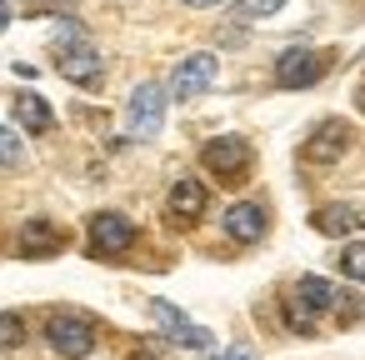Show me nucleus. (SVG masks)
<instances>
[{
    "label": "nucleus",
    "mask_w": 365,
    "mask_h": 360,
    "mask_svg": "<svg viewBox=\"0 0 365 360\" xmlns=\"http://www.w3.org/2000/svg\"><path fill=\"white\" fill-rule=\"evenodd\" d=\"M165 86L160 81H145V86H135V96H130V106H125V130H130V140H155L160 135V125H165Z\"/></svg>",
    "instance_id": "obj_1"
},
{
    "label": "nucleus",
    "mask_w": 365,
    "mask_h": 360,
    "mask_svg": "<svg viewBox=\"0 0 365 360\" xmlns=\"http://www.w3.org/2000/svg\"><path fill=\"white\" fill-rule=\"evenodd\" d=\"M46 340H51V350H56L61 360H86V355L96 350V325H91L86 315L56 310V315L46 320Z\"/></svg>",
    "instance_id": "obj_2"
},
{
    "label": "nucleus",
    "mask_w": 365,
    "mask_h": 360,
    "mask_svg": "<svg viewBox=\"0 0 365 360\" xmlns=\"http://www.w3.org/2000/svg\"><path fill=\"white\" fill-rule=\"evenodd\" d=\"M200 160H205V170H210L215 180L235 185V180L245 175V165H250V140H245V135H215V140H205Z\"/></svg>",
    "instance_id": "obj_3"
},
{
    "label": "nucleus",
    "mask_w": 365,
    "mask_h": 360,
    "mask_svg": "<svg viewBox=\"0 0 365 360\" xmlns=\"http://www.w3.org/2000/svg\"><path fill=\"white\" fill-rule=\"evenodd\" d=\"M320 76H325V56L320 51L290 46V51L275 56V86H285V91H310Z\"/></svg>",
    "instance_id": "obj_4"
},
{
    "label": "nucleus",
    "mask_w": 365,
    "mask_h": 360,
    "mask_svg": "<svg viewBox=\"0 0 365 360\" xmlns=\"http://www.w3.org/2000/svg\"><path fill=\"white\" fill-rule=\"evenodd\" d=\"M215 76H220V61H215L210 51L185 56V61L175 66V76H170V96H175V101H195V96H205V91L215 86Z\"/></svg>",
    "instance_id": "obj_5"
},
{
    "label": "nucleus",
    "mask_w": 365,
    "mask_h": 360,
    "mask_svg": "<svg viewBox=\"0 0 365 360\" xmlns=\"http://www.w3.org/2000/svg\"><path fill=\"white\" fill-rule=\"evenodd\" d=\"M135 245V225H130V215H120V210H101V215H91V250L96 255H125Z\"/></svg>",
    "instance_id": "obj_6"
},
{
    "label": "nucleus",
    "mask_w": 365,
    "mask_h": 360,
    "mask_svg": "<svg viewBox=\"0 0 365 360\" xmlns=\"http://www.w3.org/2000/svg\"><path fill=\"white\" fill-rule=\"evenodd\" d=\"M150 320L165 330V340H175V345H185V350H210V330L195 325L190 315H180L170 300H150Z\"/></svg>",
    "instance_id": "obj_7"
},
{
    "label": "nucleus",
    "mask_w": 365,
    "mask_h": 360,
    "mask_svg": "<svg viewBox=\"0 0 365 360\" xmlns=\"http://www.w3.org/2000/svg\"><path fill=\"white\" fill-rule=\"evenodd\" d=\"M56 71H61L71 86H101V76H106L101 51H96V46H86V41L61 46V51H56Z\"/></svg>",
    "instance_id": "obj_8"
},
{
    "label": "nucleus",
    "mask_w": 365,
    "mask_h": 360,
    "mask_svg": "<svg viewBox=\"0 0 365 360\" xmlns=\"http://www.w3.org/2000/svg\"><path fill=\"white\" fill-rule=\"evenodd\" d=\"M220 225H225V235H230L235 245H255V240L265 235V205H255V200H235V205L220 215Z\"/></svg>",
    "instance_id": "obj_9"
},
{
    "label": "nucleus",
    "mask_w": 365,
    "mask_h": 360,
    "mask_svg": "<svg viewBox=\"0 0 365 360\" xmlns=\"http://www.w3.org/2000/svg\"><path fill=\"white\" fill-rule=\"evenodd\" d=\"M345 150H350V125L325 120V125H320V130L305 140V150H300V155H305L310 165H330V160H340Z\"/></svg>",
    "instance_id": "obj_10"
},
{
    "label": "nucleus",
    "mask_w": 365,
    "mask_h": 360,
    "mask_svg": "<svg viewBox=\"0 0 365 360\" xmlns=\"http://www.w3.org/2000/svg\"><path fill=\"white\" fill-rule=\"evenodd\" d=\"M61 245H66V230H61L56 220H46V215H31V220L21 225V255L46 260V255H56Z\"/></svg>",
    "instance_id": "obj_11"
},
{
    "label": "nucleus",
    "mask_w": 365,
    "mask_h": 360,
    "mask_svg": "<svg viewBox=\"0 0 365 360\" xmlns=\"http://www.w3.org/2000/svg\"><path fill=\"white\" fill-rule=\"evenodd\" d=\"M310 225H315L320 235H330V240H345V235L365 230V210H355V205H320V210L310 215Z\"/></svg>",
    "instance_id": "obj_12"
},
{
    "label": "nucleus",
    "mask_w": 365,
    "mask_h": 360,
    "mask_svg": "<svg viewBox=\"0 0 365 360\" xmlns=\"http://www.w3.org/2000/svg\"><path fill=\"white\" fill-rule=\"evenodd\" d=\"M16 125H21V130H31V135H46V130L56 125V110L46 106V96L21 91V96H16Z\"/></svg>",
    "instance_id": "obj_13"
},
{
    "label": "nucleus",
    "mask_w": 365,
    "mask_h": 360,
    "mask_svg": "<svg viewBox=\"0 0 365 360\" xmlns=\"http://www.w3.org/2000/svg\"><path fill=\"white\" fill-rule=\"evenodd\" d=\"M170 215H175V220L205 215V185H200L195 175H180V180L170 185Z\"/></svg>",
    "instance_id": "obj_14"
},
{
    "label": "nucleus",
    "mask_w": 365,
    "mask_h": 360,
    "mask_svg": "<svg viewBox=\"0 0 365 360\" xmlns=\"http://www.w3.org/2000/svg\"><path fill=\"white\" fill-rule=\"evenodd\" d=\"M335 290H340V285H330L325 275H300L290 295H295L310 315H320V310H335Z\"/></svg>",
    "instance_id": "obj_15"
},
{
    "label": "nucleus",
    "mask_w": 365,
    "mask_h": 360,
    "mask_svg": "<svg viewBox=\"0 0 365 360\" xmlns=\"http://www.w3.org/2000/svg\"><path fill=\"white\" fill-rule=\"evenodd\" d=\"M335 260H340V275L345 280H365V240H345Z\"/></svg>",
    "instance_id": "obj_16"
},
{
    "label": "nucleus",
    "mask_w": 365,
    "mask_h": 360,
    "mask_svg": "<svg viewBox=\"0 0 365 360\" xmlns=\"http://www.w3.org/2000/svg\"><path fill=\"white\" fill-rule=\"evenodd\" d=\"M26 345V320L16 310H0V350H16Z\"/></svg>",
    "instance_id": "obj_17"
},
{
    "label": "nucleus",
    "mask_w": 365,
    "mask_h": 360,
    "mask_svg": "<svg viewBox=\"0 0 365 360\" xmlns=\"http://www.w3.org/2000/svg\"><path fill=\"white\" fill-rule=\"evenodd\" d=\"M285 0H235V16L240 21H265V16H280Z\"/></svg>",
    "instance_id": "obj_18"
},
{
    "label": "nucleus",
    "mask_w": 365,
    "mask_h": 360,
    "mask_svg": "<svg viewBox=\"0 0 365 360\" xmlns=\"http://www.w3.org/2000/svg\"><path fill=\"white\" fill-rule=\"evenodd\" d=\"M26 160V145H21V135L11 130V125H0V165H6V170H16Z\"/></svg>",
    "instance_id": "obj_19"
},
{
    "label": "nucleus",
    "mask_w": 365,
    "mask_h": 360,
    "mask_svg": "<svg viewBox=\"0 0 365 360\" xmlns=\"http://www.w3.org/2000/svg\"><path fill=\"white\" fill-rule=\"evenodd\" d=\"M285 325H290V330H300V335H310V330H315V315H310L295 295H285Z\"/></svg>",
    "instance_id": "obj_20"
},
{
    "label": "nucleus",
    "mask_w": 365,
    "mask_h": 360,
    "mask_svg": "<svg viewBox=\"0 0 365 360\" xmlns=\"http://www.w3.org/2000/svg\"><path fill=\"white\" fill-rule=\"evenodd\" d=\"M180 6H190V11H210V6H225V0H180Z\"/></svg>",
    "instance_id": "obj_21"
},
{
    "label": "nucleus",
    "mask_w": 365,
    "mask_h": 360,
    "mask_svg": "<svg viewBox=\"0 0 365 360\" xmlns=\"http://www.w3.org/2000/svg\"><path fill=\"white\" fill-rule=\"evenodd\" d=\"M225 360H250V350H245V345H235V350H225Z\"/></svg>",
    "instance_id": "obj_22"
},
{
    "label": "nucleus",
    "mask_w": 365,
    "mask_h": 360,
    "mask_svg": "<svg viewBox=\"0 0 365 360\" xmlns=\"http://www.w3.org/2000/svg\"><path fill=\"white\" fill-rule=\"evenodd\" d=\"M6 26H11V11H6V6H0V31H6Z\"/></svg>",
    "instance_id": "obj_23"
},
{
    "label": "nucleus",
    "mask_w": 365,
    "mask_h": 360,
    "mask_svg": "<svg viewBox=\"0 0 365 360\" xmlns=\"http://www.w3.org/2000/svg\"><path fill=\"white\" fill-rule=\"evenodd\" d=\"M360 110H365V91H360Z\"/></svg>",
    "instance_id": "obj_24"
}]
</instances>
